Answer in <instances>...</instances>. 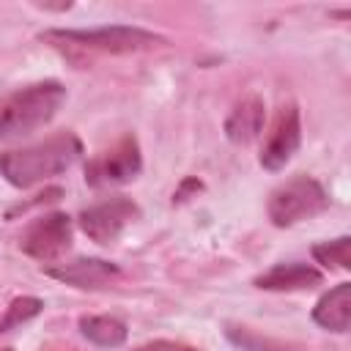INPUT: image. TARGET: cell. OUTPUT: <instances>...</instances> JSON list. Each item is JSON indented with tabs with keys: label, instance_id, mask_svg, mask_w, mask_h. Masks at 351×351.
I'll return each mask as SVG.
<instances>
[{
	"label": "cell",
	"instance_id": "cell-13",
	"mask_svg": "<svg viewBox=\"0 0 351 351\" xmlns=\"http://www.w3.org/2000/svg\"><path fill=\"white\" fill-rule=\"evenodd\" d=\"M80 332L101 346V348H115V346H123L126 343V324L121 318H112V315H82L80 318Z\"/></svg>",
	"mask_w": 351,
	"mask_h": 351
},
{
	"label": "cell",
	"instance_id": "cell-3",
	"mask_svg": "<svg viewBox=\"0 0 351 351\" xmlns=\"http://www.w3.org/2000/svg\"><path fill=\"white\" fill-rule=\"evenodd\" d=\"M41 38L55 47H77V49H93V52H110V55L143 52V49L167 44V38L132 25H104L90 30H47L41 33Z\"/></svg>",
	"mask_w": 351,
	"mask_h": 351
},
{
	"label": "cell",
	"instance_id": "cell-11",
	"mask_svg": "<svg viewBox=\"0 0 351 351\" xmlns=\"http://www.w3.org/2000/svg\"><path fill=\"white\" fill-rule=\"evenodd\" d=\"M313 321L329 332H348L351 326V282H337L313 307Z\"/></svg>",
	"mask_w": 351,
	"mask_h": 351
},
{
	"label": "cell",
	"instance_id": "cell-4",
	"mask_svg": "<svg viewBox=\"0 0 351 351\" xmlns=\"http://www.w3.org/2000/svg\"><path fill=\"white\" fill-rule=\"evenodd\" d=\"M326 208H329L326 189L313 176H302V173L282 181L280 186H274L269 195V203H266L269 219L277 228H291L302 219L318 217Z\"/></svg>",
	"mask_w": 351,
	"mask_h": 351
},
{
	"label": "cell",
	"instance_id": "cell-14",
	"mask_svg": "<svg viewBox=\"0 0 351 351\" xmlns=\"http://www.w3.org/2000/svg\"><path fill=\"white\" fill-rule=\"evenodd\" d=\"M225 337L241 348V351H304L302 346L296 343H285V340H274V337H263L247 326H236V324H228L225 326Z\"/></svg>",
	"mask_w": 351,
	"mask_h": 351
},
{
	"label": "cell",
	"instance_id": "cell-6",
	"mask_svg": "<svg viewBox=\"0 0 351 351\" xmlns=\"http://www.w3.org/2000/svg\"><path fill=\"white\" fill-rule=\"evenodd\" d=\"M299 143H302L299 107L293 101H285L277 110V115H274V121H271V126L266 132V140L261 145V156H258L261 167L271 170V173L282 170L291 162V156L299 151Z\"/></svg>",
	"mask_w": 351,
	"mask_h": 351
},
{
	"label": "cell",
	"instance_id": "cell-17",
	"mask_svg": "<svg viewBox=\"0 0 351 351\" xmlns=\"http://www.w3.org/2000/svg\"><path fill=\"white\" fill-rule=\"evenodd\" d=\"M60 195H63V189H60V186H52V189H44V192H41V195H36L33 200H27V203H19V206H14V208L8 211V219H11V217H16V214H25V211H27V208H33V206H44V203H55V200H58Z\"/></svg>",
	"mask_w": 351,
	"mask_h": 351
},
{
	"label": "cell",
	"instance_id": "cell-1",
	"mask_svg": "<svg viewBox=\"0 0 351 351\" xmlns=\"http://www.w3.org/2000/svg\"><path fill=\"white\" fill-rule=\"evenodd\" d=\"M82 154V143L74 132H58L36 145L19 148V151H3L0 154V176L16 186L27 189L38 181H47L63 170H69Z\"/></svg>",
	"mask_w": 351,
	"mask_h": 351
},
{
	"label": "cell",
	"instance_id": "cell-19",
	"mask_svg": "<svg viewBox=\"0 0 351 351\" xmlns=\"http://www.w3.org/2000/svg\"><path fill=\"white\" fill-rule=\"evenodd\" d=\"M200 189H203V184H200L197 178H184V181H181V186H178V189H176V195H173V203H184L192 192H200Z\"/></svg>",
	"mask_w": 351,
	"mask_h": 351
},
{
	"label": "cell",
	"instance_id": "cell-5",
	"mask_svg": "<svg viewBox=\"0 0 351 351\" xmlns=\"http://www.w3.org/2000/svg\"><path fill=\"white\" fill-rule=\"evenodd\" d=\"M143 167V156H140V145L132 134L121 137L110 151H101L99 156H93L85 165V184L90 186H115V184H126L132 178H137Z\"/></svg>",
	"mask_w": 351,
	"mask_h": 351
},
{
	"label": "cell",
	"instance_id": "cell-15",
	"mask_svg": "<svg viewBox=\"0 0 351 351\" xmlns=\"http://www.w3.org/2000/svg\"><path fill=\"white\" fill-rule=\"evenodd\" d=\"M313 258L315 263L326 266V269H337V271H348L351 269V239L340 236L332 241H321L313 247Z\"/></svg>",
	"mask_w": 351,
	"mask_h": 351
},
{
	"label": "cell",
	"instance_id": "cell-9",
	"mask_svg": "<svg viewBox=\"0 0 351 351\" xmlns=\"http://www.w3.org/2000/svg\"><path fill=\"white\" fill-rule=\"evenodd\" d=\"M49 277L74 288H104L121 277V269L101 258H77L71 263H58L44 269Z\"/></svg>",
	"mask_w": 351,
	"mask_h": 351
},
{
	"label": "cell",
	"instance_id": "cell-18",
	"mask_svg": "<svg viewBox=\"0 0 351 351\" xmlns=\"http://www.w3.org/2000/svg\"><path fill=\"white\" fill-rule=\"evenodd\" d=\"M134 351H197V348L184 346V343H176V340H151L145 346H137Z\"/></svg>",
	"mask_w": 351,
	"mask_h": 351
},
{
	"label": "cell",
	"instance_id": "cell-12",
	"mask_svg": "<svg viewBox=\"0 0 351 351\" xmlns=\"http://www.w3.org/2000/svg\"><path fill=\"white\" fill-rule=\"evenodd\" d=\"M263 101L258 99V96H244L233 110H230V115H228V121H225V134H228V140L230 143H236V145H247V143H252L258 134H261V129H263Z\"/></svg>",
	"mask_w": 351,
	"mask_h": 351
},
{
	"label": "cell",
	"instance_id": "cell-2",
	"mask_svg": "<svg viewBox=\"0 0 351 351\" xmlns=\"http://www.w3.org/2000/svg\"><path fill=\"white\" fill-rule=\"evenodd\" d=\"M66 101V88L55 80L25 85L5 99H0V140L22 137L49 123L60 104Z\"/></svg>",
	"mask_w": 351,
	"mask_h": 351
},
{
	"label": "cell",
	"instance_id": "cell-16",
	"mask_svg": "<svg viewBox=\"0 0 351 351\" xmlns=\"http://www.w3.org/2000/svg\"><path fill=\"white\" fill-rule=\"evenodd\" d=\"M41 310H44V302H41L38 296H16V299H11V304L5 307V313H3V318H0V335L16 329V326H22V324H27V321L36 318Z\"/></svg>",
	"mask_w": 351,
	"mask_h": 351
},
{
	"label": "cell",
	"instance_id": "cell-7",
	"mask_svg": "<svg viewBox=\"0 0 351 351\" xmlns=\"http://www.w3.org/2000/svg\"><path fill=\"white\" fill-rule=\"evenodd\" d=\"M69 247H71V219L69 214H60V211L33 219L19 236V250L44 263L60 258Z\"/></svg>",
	"mask_w": 351,
	"mask_h": 351
},
{
	"label": "cell",
	"instance_id": "cell-20",
	"mask_svg": "<svg viewBox=\"0 0 351 351\" xmlns=\"http://www.w3.org/2000/svg\"><path fill=\"white\" fill-rule=\"evenodd\" d=\"M3 351H11V348H3Z\"/></svg>",
	"mask_w": 351,
	"mask_h": 351
},
{
	"label": "cell",
	"instance_id": "cell-10",
	"mask_svg": "<svg viewBox=\"0 0 351 351\" xmlns=\"http://www.w3.org/2000/svg\"><path fill=\"white\" fill-rule=\"evenodd\" d=\"M321 282H324V274L315 266L299 263V261L277 263L252 280V285L261 291H310Z\"/></svg>",
	"mask_w": 351,
	"mask_h": 351
},
{
	"label": "cell",
	"instance_id": "cell-8",
	"mask_svg": "<svg viewBox=\"0 0 351 351\" xmlns=\"http://www.w3.org/2000/svg\"><path fill=\"white\" fill-rule=\"evenodd\" d=\"M137 217H140L137 203H134L132 197H126V195H115V197H107V200H101V203L85 208V211L80 214V228H82V233H85L90 241H96V244H110V241H115V239L123 233V228H126L129 222H134Z\"/></svg>",
	"mask_w": 351,
	"mask_h": 351
}]
</instances>
